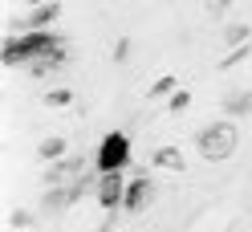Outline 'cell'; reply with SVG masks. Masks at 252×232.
I'll use <instances>...</instances> for the list:
<instances>
[{"instance_id":"obj_1","label":"cell","mask_w":252,"mask_h":232,"mask_svg":"<svg viewBox=\"0 0 252 232\" xmlns=\"http://www.w3.org/2000/svg\"><path fill=\"white\" fill-rule=\"evenodd\" d=\"M37 57H65L61 37H53L49 29H33V33H21L4 45V66H25V61H37Z\"/></svg>"},{"instance_id":"obj_2","label":"cell","mask_w":252,"mask_h":232,"mask_svg":"<svg viewBox=\"0 0 252 232\" xmlns=\"http://www.w3.org/2000/svg\"><path fill=\"white\" fill-rule=\"evenodd\" d=\"M236 143H240V134H236V127H232V122H208V127L195 134L199 155H203V159H212V163L228 159V155L236 151Z\"/></svg>"},{"instance_id":"obj_3","label":"cell","mask_w":252,"mask_h":232,"mask_svg":"<svg viewBox=\"0 0 252 232\" xmlns=\"http://www.w3.org/2000/svg\"><path fill=\"white\" fill-rule=\"evenodd\" d=\"M130 163V138L122 131H110L98 143V171H122Z\"/></svg>"},{"instance_id":"obj_4","label":"cell","mask_w":252,"mask_h":232,"mask_svg":"<svg viewBox=\"0 0 252 232\" xmlns=\"http://www.w3.org/2000/svg\"><path fill=\"white\" fill-rule=\"evenodd\" d=\"M94 192H98V204H102V208H118L122 196H126V179H122L118 171H98Z\"/></svg>"},{"instance_id":"obj_5","label":"cell","mask_w":252,"mask_h":232,"mask_svg":"<svg viewBox=\"0 0 252 232\" xmlns=\"http://www.w3.org/2000/svg\"><path fill=\"white\" fill-rule=\"evenodd\" d=\"M151 199H155V183L151 179H130L126 183V196H122V208L134 216V212H143Z\"/></svg>"},{"instance_id":"obj_6","label":"cell","mask_w":252,"mask_h":232,"mask_svg":"<svg viewBox=\"0 0 252 232\" xmlns=\"http://www.w3.org/2000/svg\"><path fill=\"white\" fill-rule=\"evenodd\" d=\"M57 12H61V4H57V0H49V4H37V8L21 21V25L29 29V33H33V29H49V25L57 21Z\"/></svg>"},{"instance_id":"obj_7","label":"cell","mask_w":252,"mask_h":232,"mask_svg":"<svg viewBox=\"0 0 252 232\" xmlns=\"http://www.w3.org/2000/svg\"><path fill=\"white\" fill-rule=\"evenodd\" d=\"M155 167H167V171H183L187 159L179 155V147H159V151H155Z\"/></svg>"},{"instance_id":"obj_8","label":"cell","mask_w":252,"mask_h":232,"mask_svg":"<svg viewBox=\"0 0 252 232\" xmlns=\"http://www.w3.org/2000/svg\"><path fill=\"white\" fill-rule=\"evenodd\" d=\"M73 175H77V163H57V167L45 171V183H49V188H65Z\"/></svg>"},{"instance_id":"obj_9","label":"cell","mask_w":252,"mask_h":232,"mask_svg":"<svg viewBox=\"0 0 252 232\" xmlns=\"http://www.w3.org/2000/svg\"><path fill=\"white\" fill-rule=\"evenodd\" d=\"M65 151H69V143H65V138H61V134H53V138H45V143H41V159H49V163H57V159H65Z\"/></svg>"},{"instance_id":"obj_10","label":"cell","mask_w":252,"mask_h":232,"mask_svg":"<svg viewBox=\"0 0 252 232\" xmlns=\"http://www.w3.org/2000/svg\"><path fill=\"white\" fill-rule=\"evenodd\" d=\"M224 41H228V45H236V49H240V45L248 41V25H228V29H224Z\"/></svg>"},{"instance_id":"obj_11","label":"cell","mask_w":252,"mask_h":232,"mask_svg":"<svg viewBox=\"0 0 252 232\" xmlns=\"http://www.w3.org/2000/svg\"><path fill=\"white\" fill-rule=\"evenodd\" d=\"M45 102H49V106H69L73 94H69V90H49V94H45Z\"/></svg>"},{"instance_id":"obj_12","label":"cell","mask_w":252,"mask_h":232,"mask_svg":"<svg viewBox=\"0 0 252 232\" xmlns=\"http://www.w3.org/2000/svg\"><path fill=\"white\" fill-rule=\"evenodd\" d=\"M171 90H175V77H171V73H167V77H159V82H155V86H151V94H155V98H159V94H171Z\"/></svg>"},{"instance_id":"obj_13","label":"cell","mask_w":252,"mask_h":232,"mask_svg":"<svg viewBox=\"0 0 252 232\" xmlns=\"http://www.w3.org/2000/svg\"><path fill=\"white\" fill-rule=\"evenodd\" d=\"M187 102H191V98H187V94H183V90H179V94H175V98H171V110H175V114H179V110H187Z\"/></svg>"},{"instance_id":"obj_14","label":"cell","mask_w":252,"mask_h":232,"mask_svg":"<svg viewBox=\"0 0 252 232\" xmlns=\"http://www.w3.org/2000/svg\"><path fill=\"white\" fill-rule=\"evenodd\" d=\"M12 224H17V228H29V224H33V216H29V212H12Z\"/></svg>"},{"instance_id":"obj_15","label":"cell","mask_w":252,"mask_h":232,"mask_svg":"<svg viewBox=\"0 0 252 232\" xmlns=\"http://www.w3.org/2000/svg\"><path fill=\"white\" fill-rule=\"evenodd\" d=\"M114 57H118V61H126V57H130V41H118V49H114Z\"/></svg>"},{"instance_id":"obj_16","label":"cell","mask_w":252,"mask_h":232,"mask_svg":"<svg viewBox=\"0 0 252 232\" xmlns=\"http://www.w3.org/2000/svg\"><path fill=\"white\" fill-rule=\"evenodd\" d=\"M29 4H33V8H37V4H49V0H29Z\"/></svg>"},{"instance_id":"obj_17","label":"cell","mask_w":252,"mask_h":232,"mask_svg":"<svg viewBox=\"0 0 252 232\" xmlns=\"http://www.w3.org/2000/svg\"><path fill=\"white\" fill-rule=\"evenodd\" d=\"M220 4H236V0H220Z\"/></svg>"}]
</instances>
